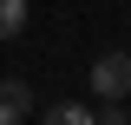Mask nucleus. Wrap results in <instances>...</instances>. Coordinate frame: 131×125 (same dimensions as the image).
<instances>
[{"mask_svg":"<svg viewBox=\"0 0 131 125\" xmlns=\"http://www.w3.org/2000/svg\"><path fill=\"white\" fill-rule=\"evenodd\" d=\"M92 92L98 99H131V59L125 53H98L92 59Z\"/></svg>","mask_w":131,"mask_h":125,"instance_id":"obj_1","label":"nucleus"},{"mask_svg":"<svg viewBox=\"0 0 131 125\" xmlns=\"http://www.w3.org/2000/svg\"><path fill=\"white\" fill-rule=\"evenodd\" d=\"M33 112V86L26 79H0V125H20Z\"/></svg>","mask_w":131,"mask_h":125,"instance_id":"obj_2","label":"nucleus"},{"mask_svg":"<svg viewBox=\"0 0 131 125\" xmlns=\"http://www.w3.org/2000/svg\"><path fill=\"white\" fill-rule=\"evenodd\" d=\"M39 125H92V105H79V99H59L52 112H39Z\"/></svg>","mask_w":131,"mask_h":125,"instance_id":"obj_3","label":"nucleus"},{"mask_svg":"<svg viewBox=\"0 0 131 125\" xmlns=\"http://www.w3.org/2000/svg\"><path fill=\"white\" fill-rule=\"evenodd\" d=\"M26 26V0H0V40H13Z\"/></svg>","mask_w":131,"mask_h":125,"instance_id":"obj_4","label":"nucleus"},{"mask_svg":"<svg viewBox=\"0 0 131 125\" xmlns=\"http://www.w3.org/2000/svg\"><path fill=\"white\" fill-rule=\"evenodd\" d=\"M92 125H131V119H125V99H98Z\"/></svg>","mask_w":131,"mask_h":125,"instance_id":"obj_5","label":"nucleus"}]
</instances>
